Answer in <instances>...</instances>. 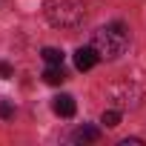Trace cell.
Segmentation results:
<instances>
[{"mask_svg":"<svg viewBox=\"0 0 146 146\" xmlns=\"http://www.w3.org/2000/svg\"><path fill=\"white\" fill-rule=\"evenodd\" d=\"M12 75H15L12 63H9V60H0V78H12Z\"/></svg>","mask_w":146,"mask_h":146,"instance_id":"10","label":"cell"},{"mask_svg":"<svg viewBox=\"0 0 146 146\" xmlns=\"http://www.w3.org/2000/svg\"><path fill=\"white\" fill-rule=\"evenodd\" d=\"M15 115V106L9 103V100H0V117H3V120H9Z\"/></svg>","mask_w":146,"mask_h":146,"instance_id":"9","label":"cell"},{"mask_svg":"<svg viewBox=\"0 0 146 146\" xmlns=\"http://www.w3.org/2000/svg\"><path fill=\"white\" fill-rule=\"evenodd\" d=\"M100 123H106L109 129H115V126L120 123V112H117V109H106V112L100 115Z\"/></svg>","mask_w":146,"mask_h":146,"instance_id":"8","label":"cell"},{"mask_svg":"<svg viewBox=\"0 0 146 146\" xmlns=\"http://www.w3.org/2000/svg\"><path fill=\"white\" fill-rule=\"evenodd\" d=\"M143 140L140 137H126V140H120V146H140Z\"/></svg>","mask_w":146,"mask_h":146,"instance_id":"11","label":"cell"},{"mask_svg":"<svg viewBox=\"0 0 146 146\" xmlns=\"http://www.w3.org/2000/svg\"><path fill=\"white\" fill-rule=\"evenodd\" d=\"M98 60H100V54H98V49H95V46H80V49L75 52V66H78L80 72L95 69V66H98Z\"/></svg>","mask_w":146,"mask_h":146,"instance_id":"3","label":"cell"},{"mask_svg":"<svg viewBox=\"0 0 146 146\" xmlns=\"http://www.w3.org/2000/svg\"><path fill=\"white\" fill-rule=\"evenodd\" d=\"M43 60H46L49 66H60V63H63V52L54 49V46H46V49H43Z\"/></svg>","mask_w":146,"mask_h":146,"instance_id":"7","label":"cell"},{"mask_svg":"<svg viewBox=\"0 0 146 146\" xmlns=\"http://www.w3.org/2000/svg\"><path fill=\"white\" fill-rule=\"evenodd\" d=\"M92 46L98 49L100 57L106 60H115L126 52L129 46V35H126V26L123 23H109V26H100L95 35H92Z\"/></svg>","mask_w":146,"mask_h":146,"instance_id":"2","label":"cell"},{"mask_svg":"<svg viewBox=\"0 0 146 146\" xmlns=\"http://www.w3.org/2000/svg\"><path fill=\"white\" fill-rule=\"evenodd\" d=\"M52 109H54V115H60V117H72V115L78 112V103H75L72 95H57V98L52 100Z\"/></svg>","mask_w":146,"mask_h":146,"instance_id":"4","label":"cell"},{"mask_svg":"<svg viewBox=\"0 0 146 146\" xmlns=\"http://www.w3.org/2000/svg\"><path fill=\"white\" fill-rule=\"evenodd\" d=\"M72 140L75 143H98L100 140V129L92 126V123H83V126H78L72 132Z\"/></svg>","mask_w":146,"mask_h":146,"instance_id":"5","label":"cell"},{"mask_svg":"<svg viewBox=\"0 0 146 146\" xmlns=\"http://www.w3.org/2000/svg\"><path fill=\"white\" fill-rule=\"evenodd\" d=\"M43 80H46L49 86H60V83L66 80V72H63V63H60V66H49V69L43 72Z\"/></svg>","mask_w":146,"mask_h":146,"instance_id":"6","label":"cell"},{"mask_svg":"<svg viewBox=\"0 0 146 146\" xmlns=\"http://www.w3.org/2000/svg\"><path fill=\"white\" fill-rule=\"evenodd\" d=\"M3 3H6V0H0V6H3Z\"/></svg>","mask_w":146,"mask_h":146,"instance_id":"12","label":"cell"},{"mask_svg":"<svg viewBox=\"0 0 146 146\" xmlns=\"http://www.w3.org/2000/svg\"><path fill=\"white\" fill-rule=\"evenodd\" d=\"M43 15L54 29H75L86 17L83 0H43Z\"/></svg>","mask_w":146,"mask_h":146,"instance_id":"1","label":"cell"}]
</instances>
